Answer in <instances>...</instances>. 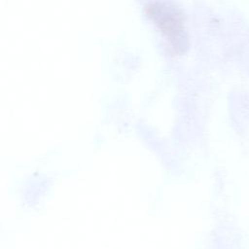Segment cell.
Here are the masks:
<instances>
[{
  "label": "cell",
  "instance_id": "cell-1",
  "mask_svg": "<svg viewBox=\"0 0 249 249\" xmlns=\"http://www.w3.org/2000/svg\"><path fill=\"white\" fill-rule=\"evenodd\" d=\"M145 14L172 53H181L187 47V33L184 17L180 10L162 2H152L145 6Z\"/></svg>",
  "mask_w": 249,
  "mask_h": 249
}]
</instances>
